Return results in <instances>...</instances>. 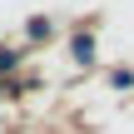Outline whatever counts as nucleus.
Masks as SVG:
<instances>
[{
	"mask_svg": "<svg viewBox=\"0 0 134 134\" xmlns=\"http://www.w3.org/2000/svg\"><path fill=\"white\" fill-rule=\"evenodd\" d=\"M75 60H80V65H90V60H94V40H90V35H80V40H75Z\"/></svg>",
	"mask_w": 134,
	"mask_h": 134,
	"instance_id": "f257e3e1",
	"label": "nucleus"
},
{
	"mask_svg": "<svg viewBox=\"0 0 134 134\" xmlns=\"http://www.w3.org/2000/svg\"><path fill=\"white\" fill-rule=\"evenodd\" d=\"M15 60H20L15 50H0V70H15Z\"/></svg>",
	"mask_w": 134,
	"mask_h": 134,
	"instance_id": "f03ea898",
	"label": "nucleus"
}]
</instances>
